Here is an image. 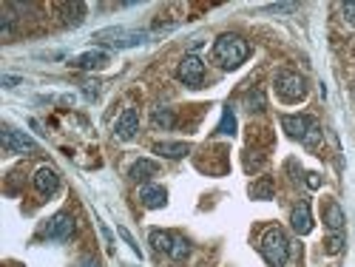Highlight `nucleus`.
<instances>
[{"instance_id": "f257e3e1", "label": "nucleus", "mask_w": 355, "mask_h": 267, "mask_svg": "<svg viewBox=\"0 0 355 267\" xmlns=\"http://www.w3.org/2000/svg\"><path fill=\"white\" fill-rule=\"evenodd\" d=\"M250 57V46L245 37L239 35H222L216 43H214V63L225 71H233L239 69L245 60Z\"/></svg>"}, {"instance_id": "f03ea898", "label": "nucleus", "mask_w": 355, "mask_h": 267, "mask_svg": "<svg viewBox=\"0 0 355 267\" xmlns=\"http://www.w3.org/2000/svg\"><path fill=\"white\" fill-rule=\"evenodd\" d=\"M282 128L293 139L304 142L307 148H315L321 142V128L315 123V117H310V114H287V117H282Z\"/></svg>"}, {"instance_id": "7ed1b4c3", "label": "nucleus", "mask_w": 355, "mask_h": 267, "mask_svg": "<svg viewBox=\"0 0 355 267\" xmlns=\"http://www.w3.org/2000/svg\"><path fill=\"white\" fill-rule=\"evenodd\" d=\"M264 261H268L270 267H284L287 259H290V239L284 236L282 227H268L261 236V245H259Z\"/></svg>"}, {"instance_id": "20e7f679", "label": "nucleus", "mask_w": 355, "mask_h": 267, "mask_svg": "<svg viewBox=\"0 0 355 267\" xmlns=\"http://www.w3.org/2000/svg\"><path fill=\"white\" fill-rule=\"evenodd\" d=\"M94 40L100 46H114V49H131V46H142L148 40V32L142 28H125V26H111V28H100L94 32Z\"/></svg>"}, {"instance_id": "39448f33", "label": "nucleus", "mask_w": 355, "mask_h": 267, "mask_svg": "<svg viewBox=\"0 0 355 267\" xmlns=\"http://www.w3.org/2000/svg\"><path fill=\"white\" fill-rule=\"evenodd\" d=\"M151 245H154L157 253H165L176 261L188 259V253H191L188 239H182L180 233H168V230H151Z\"/></svg>"}, {"instance_id": "423d86ee", "label": "nucleus", "mask_w": 355, "mask_h": 267, "mask_svg": "<svg viewBox=\"0 0 355 267\" xmlns=\"http://www.w3.org/2000/svg\"><path fill=\"white\" fill-rule=\"evenodd\" d=\"M276 94L282 103H299L307 97V85L304 77L295 71H279L276 74Z\"/></svg>"}, {"instance_id": "0eeeda50", "label": "nucleus", "mask_w": 355, "mask_h": 267, "mask_svg": "<svg viewBox=\"0 0 355 267\" xmlns=\"http://www.w3.org/2000/svg\"><path fill=\"white\" fill-rule=\"evenodd\" d=\"M43 236L49 242H69L71 236H74V216L71 214H54L49 222H46V230Z\"/></svg>"}, {"instance_id": "6e6552de", "label": "nucleus", "mask_w": 355, "mask_h": 267, "mask_svg": "<svg viewBox=\"0 0 355 267\" xmlns=\"http://www.w3.org/2000/svg\"><path fill=\"white\" fill-rule=\"evenodd\" d=\"M176 77H180L185 85H191V88H199L202 80H205V63L199 60L196 54H185L180 69H176Z\"/></svg>"}, {"instance_id": "1a4fd4ad", "label": "nucleus", "mask_w": 355, "mask_h": 267, "mask_svg": "<svg viewBox=\"0 0 355 267\" xmlns=\"http://www.w3.org/2000/svg\"><path fill=\"white\" fill-rule=\"evenodd\" d=\"M0 139H3V151L6 154H32V151H37V142L32 139V137H26V134H20V131H15V128H9V126H3V134H0Z\"/></svg>"}, {"instance_id": "9d476101", "label": "nucleus", "mask_w": 355, "mask_h": 267, "mask_svg": "<svg viewBox=\"0 0 355 267\" xmlns=\"http://www.w3.org/2000/svg\"><path fill=\"white\" fill-rule=\"evenodd\" d=\"M137 131H139V117L134 108H125L120 114V120L114 123V134H116V139H134Z\"/></svg>"}, {"instance_id": "9b49d317", "label": "nucleus", "mask_w": 355, "mask_h": 267, "mask_svg": "<svg viewBox=\"0 0 355 267\" xmlns=\"http://www.w3.org/2000/svg\"><path fill=\"white\" fill-rule=\"evenodd\" d=\"M35 188H37L43 196H51L57 188H60V173H57L54 168H49V165L37 168V171H35Z\"/></svg>"}, {"instance_id": "f8f14e48", "label": "nucleus", "mask_w": 355, "mask_h": 267, "mask_svg": "<svg viewBox=\"0 0 355 267\" xmlns=\"http://www.w3.org/2000/svg\"><path fill=\"white\" fill-rule=\"evenodd\" d=\"M290 225L299 236H307L313 230V214H310V205L307 202H299L293 207V216H290Z\"/></svg>"}, {"instance_id": "ddd939ff", "label": "nucleus", "mask_w": 355, "mask_h": 267, "mask_svg": "<svg viewBox=\"0 0 355 267\" xmlns=\"http://www.w3.org/2000/svg\"><path fill=\"white\" fill-rule=\"evenodd\" d=\"M74 69H83V71H97V69H105L108 66V54L105 51H85L80 57L71 60Z\"/></svg>"}, {"instance_id": "4468645a", "label": "nucleus", "mask_w": 355, "mask_h": 267, "mask_svg": "<svg viewBox=\"0 0 355 267\" xmlns=\"http://www.w3.org/2000/svg\"><path fill=\"white\" fill-rule=\"evenodd\" d=\"M139 202H142L145 207H162V205L168 202V191H165L162 185H142Z\"/></svg>"}, {"instance_id": "2eb2a0df", "label": "nucleus", "mask_w": 355, "mask_h": 267, "mask_svg": "<svg viewBox=\"0 0 355 267\" xmlns=\"http://www.w3.org/2000/svg\"><path fill=\"white\" fill-rule=\"evenodd\" d=\"M324 225H327L330 233H341L344 230V211L338 202H327L324 205Z\"/></svg>"}, {"instance_id": "dca6fc26", "label": "nucleus", "mask_w": 355, "mask_h": 267, "mask_svg": "<svg viewBox=\"0 0 355 267\" xmlns=\"http://www.w3.org/2000/svg\"><path fill=\"white\" fill-rule=\"evenodd\" d=\"M188 151H191L188 142H157L154 145V154L168 157V160H182V157H188Z\"/></svg>"}, {"instance_id": "f3484780", "label": "nucleus", "mask_w": 355, "mask_h": 267, "mask_svg": "<svg viewBox=\"0 0 355 267\" xmlns=\"http://www.w3.org/2000/svg\"><path fill=\"white\" fill-rule=\"evenodd\" d=\"M157 171H159V165L154 160H137L131 165V180L145 182V180H151V176H157Z\"/></svg>"}, {"instance_id": "a211bd4d", "label": "nucleus", "mask_w": 355, "mask_h": 267, "mask_svg": "<svg viewBox=\"0 0 355 267\" xmlns=\"http://www.w3.org/2000/svg\"><path fill=\"white\" fill-rule=\"evenodd\" d=\"M245 105H248V111H264L268 108V100H264L261 88H250V92L245 94Z\"/></svg>"}, {"instance_id": "6ab92c4d", "label": "nucleus", "mask_w": 355, "mask_h": 267, "mask_svg": "<svg viewBox=\"0 0 355 267\" xmlns=\"http://www.w3.org/2000/svg\"><path fill=\"white\" fill-rule=\"evenodd\" d=\"M154 126L162 128V131H168L173 126V111L171 108H154Z\"/></svg>"}, {"instance_id": "aec40b11", "label": "nucleus", "mask_w": 355, "mask_h": 267, "mask_svg": "<svg viewBox=\"0 0 355 267\" xmlns=\"http://www.w3.org/2000/svg\"><path fill=\"white\" fill-rule=\"evenodd\" d=\"M250 196L253 199H273V180H261L250 188Z\"/></svg>"}, {"instance_id": "412c9836", "label": "nucleus", "mask_w": 355, "mask_h": 267, "mask_svg": "<svg viewBox=\"0 0 355 267\" xmlns=\"http://www.w3.org/2000/svg\"><path fill=\"white\" fill-rule=\"evenodd\" d=\"M219 134H236V114H233V108H225L222 111V123H219V128H216Z\"/></svg>"}, {"instance_id": "4be33fe9", "label": "nucleus", "mask_w": 355, "mask_h": 267, "mask_svg": "<svg viewBox=\"0 0 355 267\" xmlns=\"http://www.w3.org/2000/svg\"><path fill=\"white\" fill-rule=\"evenodd\" d=\"M324 245H327L324 250H327L330 256L341 253V248H344V233H330V236H327V242H324Z\"/></svg>"}, {"instance_id": "5701e85b", "label": "nucleus", "mask_w": 355, "mask_h": 267, "mask_svg": "<svg viewBox=\"0 0 355 267\" xmlns=\"http://www.w3.org/2000/svg\"><path fill=\"white\" fill-rule=\"evenodd\" d=\"M120 236H123V239H125V245H128V248H131V250L137 253V259H142V250H139V245H137V239H134V236H131V233H128L125 227H120Z\"/></svg>"}, {"instance_id": "b1692460", "label": "nucleus", "mask_w": 355, "mask_h": 267, "mask_svg": "<svg viewBox=\"0 0 355 267\" xmlns=\"http://www.w3.org/2000/svg\"><path fill=\"white\" fill-rule=\"evenodd\" d=\"M341 15H344L349 23H355V0H347V3H341Z\"/></svg>"}, {"instance_id": "393cba45", "label": "nucleus", "mask_w": 355, "mask_h": 267, "mask_svg": "<svg viewBox=\"0 0 355 267\" xmlns=\"http://www.w3.org/2000/svg\"><path fill=\"white\" fill-rule=\"evenodd\" d=\"M0 83H3L6 88H15V85H20V77H12V74H3V77H0Z\"/></svg>"}, {"instance_id": "a878e982", "label": "nucleus", "mask_w": 355, "mask_h": 267, "mask_svg": "<svg viewBox=\"0 0 355 267\" xmlns=\"http://www.w3.org/2000/svg\"><path fill=\"white\" fill-rule=\"evenodd\" d=\"M268 9H273V12H293L295 3H273V6H268Z\"/></svg>"}, {"instance_id": "bb28decb", "label": "nucleus", "mask_w": 355, "mask_h": 267, "mask_svg": "<svg viewBox=\"0 0 355 267\" xmlns=\"http://www.w3.org/2000/svg\"><path fill=\"white\" fill-rule=\"evenodd\" d=\"M307 185H310V188H318V185H321L318 173H307Z\"/></svg>"}, {"instance_id": "cd10ccee", "label": "nucleus", "mask_w": 355, "mask_h": 267, "mask_svg": "<svg viewBox=\"0 0 355 267\" xmlns=\"http://www.w3.org/2000/svg\"><path fill=\"white\" fill-rule=\"evenodd\" d=\"M80 267H100V261H97V259H88V256H85V259L80 261Z\"/></svg>"}]
</instances>
